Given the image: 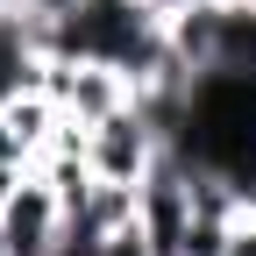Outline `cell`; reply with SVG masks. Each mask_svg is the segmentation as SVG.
Returning <instances> with one entry per match:
<instances>
[{"label":"cell","mask_w":256,"mask_h":256,"mask_svg":"<svg viewBox=\"0 0 256 256\" xmlns=\"http://www.w3.org/2000/svg\"><path fill=\"white\" fill-rule=\"evenodd\" d=\"M228 256H256V214L235 220V235H228Z\"/></svg>","instance_id":"8992f818"},{"label":"cell","mask_w":256,"mask_h":256,"mask_svg":"<svg viewBox=\"0 0 256 256\" xmlns=\"http://www.w3.org/2000/svg\"><path fill=\"white\" fill-rule=\"evenodd\" d=\"M164 128H156L136 100H128L121 114H107V121H92L86 128V164H92V178L100 185H142L156 164H164Z\"/></svg>","instance_id":"6da1fadb"},{"label":"cell","mask_w":256,"mask_h":256,"mask_svg":"<svg viewBox=\"0 0 256 256\" xmlns=\"http://www.w3.org/2000/svg\"><path fill=\"white\" fill-rule=\"evenodd\" d=\"M214 72L256 78V0H220V64Z\"/></svg>","instance_id":"277c9868"},{"label":"cell","mask_w":256,"mask_h":256,"mask_svg":"<svg viewBox=\"0 0 256 256\" xmlns=\"http://www.w3.org/2000/svg\"><path fill=\"white\" fill-rule=\"evenodd\" d=\"M92 256H156V242L142 235V220H136V228H121V235H107V242H92Z\"/></svg>","instance_id":"5b68a950"},{"label":"cell","mask_w":256,"mask_h":256,"mask_svg":"<svg viewBox=\"0 0 256 256\" xmlns=\"http://www.w3.org/2000/svg\"><path fill=\"white\" fill-rule=\"evenodd\" d=\"M64 242H72V220H64L50 178L28 164L14 200L0 206V256H64Z\"/></svg>","instance_id":"7a4b0ae2"},{"label":"cell","mask_w":256,"mask_h":256,"mask_svg":"<svg viewBox=\"0 0 256 256\" xmlns=\"http://www.w3.org/2000/svg\"><path fill=\"white\" fill-rule=\"evenodd\" d=\"M43 92L64 107V121H78V128L107 121V114H121L128 100H136V86H128L121 72H107V64H78V57H43Z\"/></svg>","instance_id":"3957f363"}]
</instances>
